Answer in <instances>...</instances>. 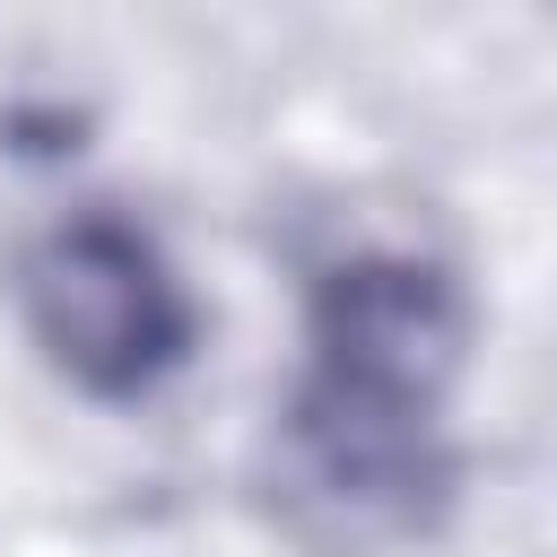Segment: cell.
<instances>
[{
  "instance_id": "1",
  "label": "cell",
  "mask_w": 557,
  "mask_h": 557,
  "mask_svg": "<svg viewBox=\"0 0 557 557\" xmlns=\"http://www.w3.org/2000/svg\"><path fill=\"white\" fill-rule=\"evenodd\" d=\"M9 305L35 366L96 409L157 400L209 339L191 270L131 200H61L35 218L9 252Z\"/></svg>"
},
{
  "instance_id": "2",
  "label": "cell",
  "mask_w": 557,
  "mask_h": 557,
  "mask_svg": "<svg viewBox=\"0 0 557 557\" xmlns=\"http://www.w3.org/2000/svg\"><path fill=\"white\" fill-rule=\"evenodd\" d=\"M461 435L453 418L366 409L287 383L252 444V496L305 557H409L461 505Z\"/></svg>"
},
{
  "instance_id": "3",
  "label": "cell",
  "mask_w": 557,
  "mask_h": 557,
  "mask_svg": "<svg viewBox=\"0 0 557 557\" xmlns=\"http://www.w3.org/2000/svg\"><path fill=\"white\" fill-rule=\"evenodd\" d=\"M479 357V287L426 235H339L296 278V374L305 392L453 418Z\"/></svg>"
}]
</instances>
